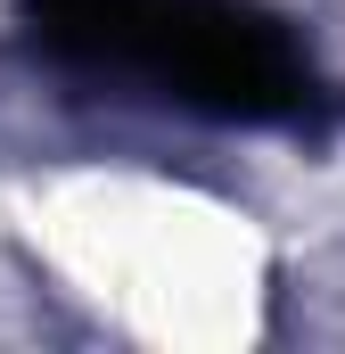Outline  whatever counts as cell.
I'll return each instance as SVG.
<instances>
[{
  "label": "cell",
  "instance_id": "cell-1",
  "mask_svg": "<svg viewBox=\"0 0 345 354\" xmlns=\"http://www.w3.org/2000/svg\"><path fill=\"white\" fill-rule=\"evenodd\" d=\"M66 264L148 338L214 346L255 322V248L222 206H197L148 181H83L58 206Z\"/></svg>",
  "mask_w": 345,
  "mask_h": 354
}]
</instances>
